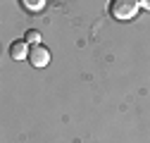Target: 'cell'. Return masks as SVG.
I'll return each instance as SVG.
<instances>
[{
	"label": "cell",
	"instance_id": "2",
	"mask_svg": "<svg viewBox=\"0 0 150 143\" xmlns=\"http://www.w3.org/2000/svg\"><path fill=\"white\" fill-rule=\"evenodd\" d=\"M29 62H31L33 67H45V64L50 62V50H48L45 45H36V48H31V52H29Z\"/></svg>",
	"mask_w": 150,
	"mask_h": 143
},
{
	"label": "cell",
	"instance_id": "5",
	"mask_svg": "<svg viewBox=\"0 0 150 143\" xmlns=\"http://www.w3.org/2000/svg\"><path fill=\"white\" fill-rule=\"evenodd\" d=\"M24 41H26L31 48H36V45H41V33L36 31V29H29V31L24 33Z\"/></svg>",
	"mask_w": 150,
	"mask_h": 143
},
{
	"label": "cell",
	"instance_id": "1",
	"mask_svg": "<svg viewBox=\"0 0 150 143\" xmlns=\"http://www.w3.org/2000/svg\"><path fill=\"white\" fill-rule=\"evenodd\" d=\"M138 10H141L138 0H112L110 3V14L115 17V19H119V22L134 19L138 14Z\"/></svg>",
	"mask_w": 150,
	"mask_h": 143
},
{
	"label": "cell",
	"instance_id": "6",
	"mask_svg": "<svg viewBox=\"0 0 150 143\" xmlns=\"http://www.w3.org/2000/svg\"><path fill=\"white\" fill-rule=\"evenodd\" d=\"M143 10H150V0H141V3H138Z\"/></svg>",
	"mask_w": 150,
	"mask_h": 143
},
{
	"label": "cell",
	"instance_id": "4",
	"mask_svg": "<svg viewBox=\"0 0 150 143\" xmlns=\"http://www.w3.org/2000/svg\"><path fill=\"white\" fill-rule=\"evenodd\" d=\"M19 5H22L26 12H33V14H38V12H43V10H45V5H48V3H45V0H33V3H31V0H22Z\"/></svg>",
	"mask_w": 150,
	"mask_h": 143
},
{
	"label": "cell",
	"instance_id": "3",
	"mask_svg": "<svg viewBox=\"0 0 150 143\" xmlns=\"http://www.w3.org/2000/svg\"><path fill=\"white\" fill-rule=\"evenodd\" d=\"M29 52H31V48H29V43L22 38V41H14L12 45H10V57L14 60V62H22V60H29Z\"/></svg>",
	"mask_w": 150,
	"mask_h": 143
}]
</instances>
